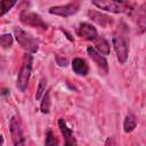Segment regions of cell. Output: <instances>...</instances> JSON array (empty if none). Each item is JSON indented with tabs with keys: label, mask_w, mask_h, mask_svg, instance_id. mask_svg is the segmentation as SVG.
I'll return each instance as SVG.
<instances>
[{
	"label": "cell",
	"mask_w": 146,
	"mask_h": 146,
	"mask_svg": "<svg viewBox=\"0 0 146 146\" xmlns=\"http://www.w3.org/2000/svg\"><path fill=\"white\" fill-rule=\"evenodd\" d=\"M92 3L99 8L104 9L110 13L119 14V13H127L132 14L135 11V3L128 2V1H112V0H105V1H92Z\"/></svg>",
	"instance_id": "obj_1"
},
{
	"label": "cell",
	"mask_w": 146,
	"mask_h": 146,
	"mask_svg": "<svg viewBox=\"0 0 146 146\" xmlns=\"http://www.w3.org/2000/svg\"><path fill=\"white\" fill-rule=\"evenodd\" d=\"M137 125V119L132 113H128L123 121V130L124 132H131L135 130Z\"/></svg>",
	"instance_id": "obj_15"
},
{
	"label": "cell",
	"mask_w": 146,
	"mask_h": 146,
	"mask_svg": "<svg viewBox=\"0 0 146 146\" xmlns=\"http://www.w3.org/2000/svg\"><path fill=\"white\" fill-rule=\"evenodd\" d=\"M46 86H47V80L46 78H42L39 82V86H38V89H36V94H35V99L39 100L42 96V94H44L46 91Z\"/></svg>",
	"instance_id": "obj_20"
},
{
	"label": "cell",
	"mask_w": 146,
	"mask_h": 146,
	"mask_svg": "<svg viewBox=\"0 0 146 146\" xmlns=\"http://www.w3.org/2000/svg\"><path fill=\"white\" fill-rule=\"evenodd\" d=\"M44 146H59L58 139L55 135V132L51 129H48L46 131V139H44Z\"/></svg>",
	"instance_id": "obj_16"
},
{
	"label": "cell",
	"mask_w": 146,
	"mask_h": 146,
	"mask_svg": "<svg viewBox=\"0 0 146 146\" xmlns=\"http://www.w3.org/2000/svg\"><path fill=\"white\" fill-rule=\"evenodd\" d=\"M58 128H59L62 136L64 138V145L65 146H78V143H76V139L73 135V131L71 128H68V125L64 119L58 120Z\"/></svg>",
	"instance_id": "obj_8"
},
{
	"label": "cell",
	"mask_w": 146,
	"mask_h": 146,
	"mask_svg": "<svg viewBox=\"0 0 146 146\" xmlns=\"http://www.w3.org/2000/svg\"><path fill=\"white\" fill-rule=\"evenodd\" d=\"M72 68H73L74 73H76L78 75H81V76H86L89 72V66H88L87 62L83 58H80V57H76V58L73 59Z\"/></svg>",
	"instance_id": "obj_12"
},
{
	"label": "cell",
	"mask_w": 146,
	"mask_h": 146,
	"mask_svg": "<svg viewBox=\"0 0 146 146\" xmlns=\"http://www.w3.org/2000/svg\"><path fill=\"white\" fill-rule=\"evenodd\" d=\"M133 13L136 14V17H137V25H138V27L140 29V33H144V32H145V27H146L145 3H143L139 9H135Z\"/></svg>",
	"instance_id": "obj_14"
},
{
	"label": "cell",
	"mask_w": 146,
	"mask_h": 146,
	"mask_svg": "<svg viewBox=\"0 0 146 146\" xmlns=\"http://www.w3.org/2000/svg\"><path fill=\"white\" fill-rule=\"evenodd\" d=\"M14 35L21 47L26 51V54H34L38 51L39 44L30 33L21 27H14Z\"/></svg>",
	"instance_id": "obj_3"
},
{
	"label": "cell",
	"mask_w": 146,
	"mask_h": 146,
	"mask_svg": "<svg viewBox=\"0 0 146 146\" xmlns=\"http://www.w3.org/2000/svg\"><path fill=\"white\" fill-rule=\"evenodd\" d=\"M16 5V1L13 0H2L0 1V17L7 14L14 6Z\"/></svg>",
	"instance_id": "obj_18"
},
{
	"label": "cell",
	"mask_w": 146,
	"mask_h": 146,
	"mask_svg": "<svg viewBox=\"0 0 146 146\" xmlns=\"http://www.w3.org/2000/svg\"><path fill=\"white\" fill-rule=\"evenodd\" d=\"M78 34L79 36L84 38L87 40H91V41H94L98 36L96 27L89 23H81L78 27Z\"/></svg>",
	"instance_id": "obj_10"
},
{
	"label": "cell",
	"mask_w": 146,
	"mask_h": 146,
	"mask_svg": "<svg viewBox=\"0 0 146 146\" xmlns=\"http://www.w3.org/2000/svg\"><path fill=\"white\" fill-rule=\"evenodd\" d=\"M87 52L90 56V58L95 62L97 67L100 70V72H103V74H106L108 72V64H107L106 58L103 55H100L99 52H97L94 47H88L87 48Z\"/></svg>",
	"instance_id": "obj_9"
},
{
	"label": "cell",
	"mask_w": 146,
	"mask_h": 146,
	"mask_svg": "<svg viewBox=\"0 0 146 146\" xmlns=\"http://www.w3.org/2000/svg\"><path fill=\"white\" fill-rule=\"evenodd\" d=\"M113 47L116 54V57L119 59V62L121 64L125 63V60L128 59L129 56V46H128V41L122 36V35H114L113 39Z\"/></svg>",
	"instance_id": "obj_5"
},
{
	"label": "cell",
	"mask_w": 146,
	"mask_h": 146,
	"mask_svg": "<svg viewBox=\"0 0 146 146\" xmlns=\"http://www.w3.org/2000/svg\"><path fill=\"white\" fill-rule=\"evenodd\" d=\"M57 63H58V65L59 66H66L67 65V59L66 58H64V57H57Z\"/></svg>",
	"instance_id": "obj_22"
},
{
	"label": "cell",
	"mask_w": 146,
	"mask_h": 146,
	"mask_svg": "<svg viewBox=\"0 0 146 146\" xmlns=\"http://www.w3.org/2000/svg\"><path fill=\"white\" fill-rule=\"evenodd\" d=\"M88 16L95 23H97L98 25H100L103 27H106V26H108V25H111L113 23L112 17H110V16H107V15L100 13V11H97V10H89L88 11Z\"/></svg>",
	"instance_id": "obj_11"
},
{
	"label": "cell",
	"mask_w": 146,
	"mask_h": 146,
	"mask_svg": "<svg viewBox=\"0 0 146 146\" xmlns=\"http://www.w3.org/2000/svg\"><path fill=\"white\" fill-rule=\"evenodd\" d=\"M19 17H21V22L25 25L33 26V27H39V29H42V30H47V27H48V25L43 22L42 17L40 15H38L36 13L24 10V11H22Z\"/></svg>",
	"instance_id": "obj_6"
},
{
	"label": "cell",
	"mask_w": 146,
	"mask_h": 146,
	"mask_svg": "<svg viewBox=\"0 0 146 146\" xmlns=\"http://www.w3.org/2000/svg\"><path fill=\"white\" fill-rule=\"evenodd\" d=\"M32 65H33V57L31 54H25L23 57V63L17 76V82L16 86L21 91H25L27 86H29V81H30V76L32 73Z\"/></svg>",
	"instance_id": "obj_2"
},
{
	"label": "cell",
	"mask_w": 146,
	"mask_h": 146,
	"mask_svg": "<svg viewBox=\"0 0 146 146\" xmlns=\"http://www.w3.org/2000/svg\"><path fill=\"white\" fill-rule=\"evenodd\" d=\"M80 8L79 2H70L67 5H62V6H55L49 9V13L52 15L62 16V17H68L74 15Z\"/></svg>",
	"instance_id": "obj_7"
},
{
	"label": "cell",
	"mask_w": 146,
	"mask_h": 146,
	"mask_svg": "<svg viewBox=\"0 0 146 146\" xmlns=\"http://www.w3.org/2000/svg\"><path fill=\"white\" fill-rule=\"evenodd\" d=\"M95 50L102 55H110L111 48H110V43L107 42V40L104 36H97L95 40Z\"/></svg>",
	"instance_id": "obj_13"
},
{
	"label": "cell",
	"mask_w": 146,
	"mask_h": 146,
	"mask_svg": "<svg viewBox=\"0 0 146 146\" xmlns=\"http://www.w3.org/2000/svg\"><path fill=\"white\" fill-rule=\"evenodd\" d=\"M2 144H3V138H2V136L0 133V146H2Z\"/></svg>",
	"instance_id": "obj_23"
},
{
	"label": "cell",
	"mask_w": 146,
	"mask_h": 146,
	"mask_svg": "<svg viewBox=\"0 0 146 146\" xmlns=\"http://www.w3.org/2000/svg\"><path fill=\"white\" fill-rule=\"evenodd\" d=\"M9 129H10V135L13 139L14 146H25V137L22 128V123L19 117L13 116L9 123Z\"/></svg>",
	"instance_id": "obj_4"
},
{
	"label": "cell",
	"mask_w": 146,
	"mask_h": 146,
	"mask_svg": "<svg viewBox=\"0 0 146 146\" xmlns=\"http://www.w3.org/2000/svg\"><path fill=\"white\" fill-rule=\"evenodd\" d=\"M105 146H119V144L114 137H108L105 141Z\"/></svg>",
	"instance_id": "obj_21"
},
{
	"label": "cell",
	"mask_w": 146,
	"mask_h": 146,
	"mask_svg": "<svg viewBox=\"0 0 146 146\" xmlns=\"http://www.w3.org/2000/svg\"><path fill=\"white\" fill-rule=\"evenodd\" d=\"M0 46L2 48H9L13 46V36L9 33L0 35Z\"/></svg>",
	"instance_id": "obj_19"
},
{
	"label": "cell",
	"mask_w": 146,
	"mask_h": 146,
	"mask_svg": "<svg viewBox=\"0 0 146 146\" xmlns=\"http://www.w3.org/2000/svg\"><path fill=\"white\" fill-rule=\"evenodd\" d=\"M49 108H50V92H49V90H47L43 94L41 105H40V110H41L42 113L47 114V113H49Z\"/></svg>",
	"instance_id": "obj_17"
}]
</instances>
